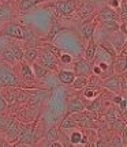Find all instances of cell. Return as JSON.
Instances as JSON below:
<instances>
[{"label":"cell","mask_w":127,"mask_h":147,"mask_svg":"<svg viewBox=\"0 0 127 147\" xmlns=\"http://www.w3.org/2000/svg\"><path fill=\"white\" fill-rule=\"evenodd\" d=\"M0 36H5L10 38H15V40H21V41H26L29 37L33 36V33H29L25 27L16 23V22H5L3 27L0 29Z\"/></svg>","instance_id":"cell-1"},{"label":"cell","mask_w":127,"mask_h":147,"mask_svg":"<svg viewBox=\"0 0 127 147\" xmlns=\"http://www.w3.org/2000/svg\"><path fill=\"white\" fill-rule=\"evenodd\" d=\"M22 80L16 72L11 68L10 65L4 63H0V89L3 87H15V86H21Z\"/></svg>","instance_id":"cell-2"},{"label":"cell","mask_w":127,"mask_h":147,"mask_svg":"<svg viewBox=\"0 0 127 147\" xmlns=\"http://www.w3.org/2000/svg\"><path fill=\"white\" fill-rule=\"evenodd\" d=\"M36 61L40 63L41 65H44V67H47V68L51 69V71H55L59 65L58 57H56L45 45H44L41 49H38V57Z\"/></svg>","instance_id":"cell-3"},{"label":"cell","mask_w":127,"mask_h":147,"mask_svg":"<svg viewBox=\"0 0 127 147\" xmlns=\"http://www.w3.org/2000/svg\"><path fill=\"white\" fill-rule=\"evenodd\" d=\"M18 142L25 144L36 143V128L32 123H22L18 129Z\"/></svg>","instance_id":"cell-4"},{"label":"cell","mask_w":127,"mask_h":147,"mask_svg":"<svg viewBox=\"0 0 127 147\" xmlns=\"http://www.w3.org/2000/svg\"><path fill=\"white\" fill-rule=\"evenodd\" d=\"M70 116L77 123V125L84 127V128H90L92 124L97 120V113H93V112H90L88 109L82 110V112H78V113H73V115H70Z\"/></svg>","instance_id":"cell-5"},{"label":"cell","mask_w":127,"mask_h":147,"mask_svg":"<svg viewBox=\"0 0 127 147\" xmlns=\"http://www.w3.org/2000/svg\"><path fill=\"white\" fill-rule=\"evenodd\" d=\"M100 84L104 87V89L109 90L111 93L120 94V91H122V76H120V75H117V74L108 75L107 78L101 79Z\"/></svg>","instance_id":"cell-6"},{"label":"cell","mask_w":127,"mask_h":147,"mask_svg":"<svg viewBox=\"0 0 127 147\" xmlns=\"http://www.w3.org/2000/svg\"><path fill=\"white\" fill-rule=\"evenodd\" d=\"M51 90L49 89H27V102L29 105H40L41 102L49 98Z\"/></svg>","instance_id":"cell-7"},{"label":"cell","mask_w":127,"mask_h":147,"mask_svg":"<svg viewBox=\"0 0 127 147\" xmlns=\"http://www.w3.org/2000/svg\"><path fill=\"white\" fill-rule=\"evenodd\" d=\"M56 10L58 14L64 16L71 15L77 8V1L75 0H55L52 4H51Z\"/></svg>","instance_id":"cell-8"},{"label":"cell","mask_w":127,"mask_h":147,"mask_svg":"<svg viewBox=\"0 0 127 147\" xmlns=\"http://www.w3.org/2000/svg\"><path fill=\"white\" fill-rule=\"evenodd\" d=\"M3 129L7 136V140L10 143L18 142V129H19V123L16 119H7L3 124Z\"/></svg>","instance_id":"cell-9"},{"label":"cell","mask_w":127,"mask_h":147,"mask_svg":"<svg viewBox=\"0 0 127 147\" xmlns=\"http://www.w3.org/2000/svg\"><path fill=\"white\" fill-rule=\"evenodd\" d=\"M108 42L115 49L116 55H120L122 52H126V36L122 34L119 30L113 32L111 36L108 37Z\"/></svg>","instance_id":"cell-10"},{"label":"cell","mask_w":127,"mask_h":147,"mask_svg":"<svg viewBox=\"0 0 127 147\" xmlns=\"http://www.w3.org/2000/svg\"><path fill=\"white\" fill-rule=\"evenodd\" d=\"M92 67H93V61L92 60H86V59H78L74 61V74L77 76H89L92 74Z\"/></svg>","instance_id":"cell-11"},{"label":"cell","mask_w":127,"mask_h":147,"mask_svg":"<svg viewBox=\"0 0 127 147\" xmlns=\"http://www.w3.org/2000/svg\"><path fill=\"white\" fill-rule=\"evenodd\" d=\"M18 69H19V78H21L22 83H32L36 80L34 78V74H33V69H32V65L25 61V60H21L18 61Z\"/></svg>","instance_id":"cell-12"},{"label":"cell","mask_w":127,"mask_h":147,"mask_svg":"<svg viewBox=\"0 0 127 147\" xmlns=\"http://www.w3.org/2000/svg\"><path fill=\"white\" fill-rule=\"evenodd\" d=\"M86 109V102L79 97H71L67 101V109H66V115H73V113H78Z\"/></svg>","instance_id":"cell-13"},{"label":"cell","mask_w":127,"mask_h":147,"mask_svg":"<svg viewBox=\"0 0 127 147\" xmlns=\"http://www.w3.org/2000/svg\"><path fill=\"white\" fill-rule=\"evenodd\" d=\"M97 21H117L119 19V15H117L116 10H113L109 5H104L101 7L100 10L97 11Z\"/></svg>","instance_id":"cell-14"},{"label":"cell","mask_w":127,"mask_h":147,"mask_svg":"<svg viewBox=\"0 0 127 147\" xmlns=\"http://www.w3.org/2000/svg\"><path fill=\"white\" fill-rule=\"evenodd\" d=\"M96 26H97V18H96V19H88V21H85V23L82 25L81 33H82V37H84L86 41H88L89 38H92V37H94Z\"/></svg>","instance_id":"cell-15"},{"label":"cell","mask_w":127,"mask_h":147,"mask_svg":"<svg viewBox=\"0 0 127 147\" xmlns=\"http://www.w3.org/2000/svg\"><path fill=\"white\" fill-rule=\"evenodd\" d=\"M126 52H122L120 55H117L116 57L113 59V71L117 74V75H123L126 74V69H127V60H126Z\"/></svg>","instance_id":"cell-16"},{"label":"cell","mask_w":127,"mask_h":147,"mask_svg":"<svg viewBox=\"0 0 127 147\" xmlns=\"http://www.w3.org/2000/svg\"><path fill=\"white\" fill-rule=\"evenodd\" d=\"M58 79L59 82L62 84H66V86H70V84L73 83V80L75 79V75L74 71L73 69H60V71H58Z\"/></svg>","instance_id":"cell-17"},{"label":"cell","mask_w":127,"mask_h":147,"mask_svg":"<svg viewBox=\"0 0 127 147\" xmlns=\"http://www.w3.org/2000/svg\"><path fill=\"white\" fill-rule=\"evenodd\" d=\"M63 30H64V27L60 25V22L52 21L51 25H49V30H48V34H47V37H45V41H52V40H55V37L59 36Z\"/></svg>","instance_id":"cell-18"},{"label":"cell","mask_w":127,"mask_h":147,"mask_svg":"<svg viewBox=\"0 0 127 147\" xmlns=\"http://www.w3.org/2000/svg\"><path fill=\"white\" fill-rule=\"evenodd\" d=\"M32 65H33V67H32L33 74H34V78H36V79H44L48 74L51 72V69H48L47 67L41 65V64L37 63V61L32 63Z\"/></svg>","instance_id":"cell-19"},{"label":"cell","mask_w":127,"mask_h":147,"mask_svg":"<svg viewBox=\"0 0 127 147\" xmlns=\"http://www.w3.org/2000/svg\"><path fill=\"white\" fill-rule=\"evenodd\" d=\"M77 127L78 125H77V123L71 119V116L66 115L63 119L60 120V124H59L58 128L59 129H62V131H64V129H66V131H69V129H77Z\"/></svg>","instance_id":"cell-20"},{"label":"cell","mask_w":127,"mask_h":147,"mask_svg":"<svg viewBox=\"0 0 127 147\" xmlns=\"http://www.w3.org/2000/svg\"><path fill=\"white\" fill-rule=\"evenodd\" d=\"M38 57V48H25L23 49V60L29 64L34 63Z\"/></svg>","instance_id":"cell-21"},{"label":"cell","mask_w":127,"mask_h":147,"mask_svg":"<svg viewBox=\"0 0 127 147\" xmlns=\"http://www.w3.org/2000/svg\"><path fill=\"white\" fill-rule=\"evenodd\" d=\"M94 14V11H93V7L88 3V1H85L84 4L81 5L79 8H78V15L84 19V21H88L90 19V16Z\"/></svg>","instance_id":"cell-22"},{"label":"cell","mask_w":127,"mask_h":147,"mask_svg":"<svg viewBox=\"0 0 127 147\" xmlns=\"http://www.w3.org/2000/svg\"><path fill=\"white\" fill-rule=\"evenodd\" d=\"M96 48H97V42L93 40V37L88 40V45L85 48V55H84V59L86 60H93L94 57V53H96Z\"/></svg>","instance_id":"cell-23"},{"label":"cell","mask_w":127,"mask_h":147,"mask_svg":"<svg viewBox=\"0 0 127 147\" xmlns=\"http://www.w3.org/2000/svg\"><path fill=\"white\" fill-rule=\"evenodd\" d=\"M3 89L5 90H3L0 93V95L4 98V101L7 104H14L16 98V89H11V87H3Z\"/></svg>","instance_id":"cell-24"},{"label":"cell","mask_w":127,"mask_h":147,"mask_svg":"<svg viewBox=\"0 0 127 147\" xmlns=\"http://www.w3.org/2000/svg\"><path fill=\"white\" fill-rule=\"evenodd\" d=\"M45 138L49 143L52 142H56L60 139V134H59V128L56 125H51L48 128V131L45 132Z\"/></svg>","instance_id":"cell-25"},{"label":"cell","mask_w":127,"mask_h":147,"mask_svg":"<svg viewBox=\"0 0 127 147\" xmlns=\"http://www.w3.org/2000/svg\"><path fill=\"white\" fill-rule=\"evenodd\" d=\"M70 86L74 90H77V91H82L88 86V78L86 76H75V79L73 80V83Z\"/></svg>","instance_id":"cell-26"},{"label":"cell","mask_w":127,"mask_h":147,"mask_svg":"<svg viewBox=\"0 0 127 147\" xmlns=\"http://www.w3.org/2000/svg\"><path fill=\"white\" fill-rule=\"evenodd\" d=\"M101 108H103V104H101V98H98V95L96 98H93V100H90L86 104V109L93 112V113H98Z\"/></svg>","instance_id":"cell-27"},{"label":"cell","mask_w":127,"mask_h":147,"mask_svg":"<svg viewBox=\"0 0 127 147\" xmlns=\"http://www.w3.org/2000/svg\"><path fill=\"white\" fill-rule=\"evenodd\" d=\"M119 115H120V113H119V112H117L115 108L109 106V108L105 110V113H104V120H105V123H108V124L111 125L112 123L116 120V117ZM124 119H126V117H124Z\"/></svg>","instance_id":"cell-28"},{"label":"cell","mask_w":127,"mask_h":147,"mask_svg":"<svg viewBox=\"0 0 127 147\" xmlns=\"http://www.w3.org/2000/svg\"><path fill=\"white\" fill-rule=\"evenodd\" d=\"M36 5H37L36 0H19L18 1V10H19V12H27Z\"/></svg>","instance_id":"cell-29"},{"label":"cell","mask_w":127,"mask_h":147,"mask_svg":"<svg viewBox=\"0 0 127 147\" xmlns=\"http://www.w3.org/2000/svg\"><path fill=\"white\" fill-rule=\"evenodd\" d=\"M1 60H3V61H5V63H8V64L18 63V61H16V59L14 57L12 52H11V49L8 48V45H7V47L3 49V52H1Z\"/></svg>","instance_id":"cell-30"},{"label":"cell","mask_w":127,"mask_h":147,"mask_svg":"<svg viewBox=\"0 0 127 147\" xmlns=\"http://www.w3.org/2000/svg\"><path fill=\"white\" fill-rule=\"evenodd\" d=\"M8 48L11 49V52L14 55V57L16 59V61H21L23 60V49L16 44H8Z\"/></svg>","instance_id":"cell-31"},{"label":"cell","mask_w":127,"mask_h":147,"mask_svg":"<svg viewBox=\"0 0 127 147\" xmlns=\"http://www.w3.org/2000/svg\"><path fill=\"white\" fill-rule=\"evenodd\" d=\"M11 14H12V10L10 5L0 3V19H10Z\"/></svg>","instance_id":"cell-32"},{"label":"cell","mask_w":127,"mask_h":147,"mask_svg":"<svg viewBox=\"0 0 127 147\" xmlns=\"http://www.w3.org/2000/svg\"><path fill=\"white\" fill-rule=\"evenodd\" d=\"M109 147H126V143L123 142V139L120 138L119 134H113L111 138V142L108 143Z\"/></svg>","instance_id":"cell-33"},{"label":"cell","mask_w":127,"mask_h":147,"mask_svg":"<svg viewBox=\"0 0 127 147\" xmlns=\"http://www.w3.org/2000/svg\"><path fill=\"white\" fill-rule=\"evenodd\" d=\"M82 132L81 131H73L71 134H70L69 136V142L73 144V146H78L81 143V139H82Z\"/></svg>","instance_id":"cell-34"},{"label":"cell","mask_w":127,"mask_h":147,"mask_svg":"<svg viewBox=\"0 0 127 147\" xmlns=\"http://www.w3.org/2000/svg\"><path fill=\"white\" fill-rule=\"evenodd\" d=\"M27 89H16V98L15 102L19 104H26L27 102Z\"/></svg>","instance_id":"cell-35"},{"label":"cell","mask_w":127,"mask_h":147,"mask_svg":"<svg viewBox=\"0 0 127 147\" xmlns=\"http://www.w3.org/2000/svg\"><path fill=\"white\" fill-rule=\"evenodd\" d=\"M117 112L123 116V117H126V113H127V100H126V95H120V100L117 102Z\"/></svg>","instance_id":"cell-36"},{"label":"cell","mask_w":127,"mask_h":147,"mask_svg":"<svg viewBox=\"0 0 127 147\" xmlns=\"http://www.w3.org/2000/svg\"><path fill=\"white\" fill-rule=\"evenodd\" d=\"M119 12L117 15L119 18L122 19V22H126L127 21V1L126 0H120V4H119Z\"/></svg>","instance_id":"cell-37"},{"label":"cell","mask_w":127,"mask_h":147,"mask_svg":"<svg viewBox=\"0 0 127 147\" xmlns=\"http://www.w3.org/2000/svg\"><path fill=\"white\" fill-rule=\"evenodd\" d=\"M98 95V90L96 89H92V87H85L84 89V97L86 98V100H93V98H96Z\"/></svg>","instance_id":"cell-38"},{"label":"cell","mask_w":127,"mask_h":147,"mask_svg":"<svg viewBox=\"0 0 127 147\" xmlns=\"http://www.w3.org/2000/svg\"><path fill=\"white\" fill-rule=\"evenodd\" d=\"M58 63L60 64H71L73 63V56L70 55V53H64L62 52L60 53V56L58 57Z\"/></svg>","instance_id":"cell-39"},{"label":"cell","mask_w":127,"mask_h":147,"mask_svg":"<svg viewBox=\"0 0 127 147\" xmlns=\"http://www.w3.org/2000/svg\"><path fill=\"white\" fill-rule=\"evenodd\" d=\"M96 147H109V146H108V142H105L103 138H97V140H96Z\"/></svg>","instance_id":"cell-40"},{"label":"cell","mask_w":127,"mask_h":147,"mask_svg":"<svg viewBox=\"0 0 127 147\" xmlns=\"http://www.w3.org/2000/svg\"><path fill=\"white\" fill-rule=\"evenodd\" d=\"M7 106H8V104L4 101V98L0 95V113H3L5 109H7Z\"/></svg>","instance_id":"cell-41"},{"label":"cell","mask_w":127,"mask_h":147,"mask_svg":"<svg viewBox=\"0 0 127 147\" xmlns=\"http://www.w3.org/2000/svg\"><path fill=\"white\" fill-rule=\"evenodd\" d=\"M119 32L127 36V22H122V25H119Z\"/></svg>","instance_id":"cell-42"},{"label":"cell","mask_w":127,"mask_h":147,"mask_svg":"<svg viewBox=\"0 0 127 147\" xmlns=\"http://www.w3.org/2000/svg\"><path fill=\"white\" fill-rule=\"evenodd\" d=\"M49 147H63V144L59 142V140H56V142H52L49 143Z\"/></svg>","instance_id":"cell-43"},{"label":"cell","mask_w":127,"mask_h":147,"mask_svg":"<svg viewBox=\"0 0 127 147\" xmlns=\"http://www.w3.org/2000/svg\"><path fill=\"white\" fill-rule=\"evenodd\" d=\"M12 147H33V146H32V144H25V143H21V142H19V143H15V144H14Z\"/></svg>","instance_id":"cell-44"},{"label":"cell","mask_w":127,"mask_h":147,"mask_svg":"<svg viewBox=\"0 0 127 147\" xmlns=\"http://www.w3.org/2000/svg\"><path fill=\"white\" fill-rule=\"evenodd\" d=\"M0 147H10V146H8V143L5 142V140L0 139Z\"/></svg>","instance_id":"cell-45"},{"label":"cell","mask_w":127,"mask_h":147,"mask_svg":"<svg viewBox=\"0 0 127 147\" xmlns=\"http://www.w3.org/2000/svg\"><path fill=\"white\" fill-rule=\"evenodd\" d=\"M48 1H53V0H36V4H41V3H48Z\"/></svg>","instance_id":"cell-46"},{"label":"cell","mask_w":127,"mask_h":147,"mask_svg":"<svg viewBox=\"0 0 127 147\" xmlns=\"http://www.w3.org/2000/svg\"><path fill=\"white\" fill-rule=\"evenodd\" d=\"M74 147H75V146H74Z\"/></svg>","instance_id":"cell-47"}]
</instances>
